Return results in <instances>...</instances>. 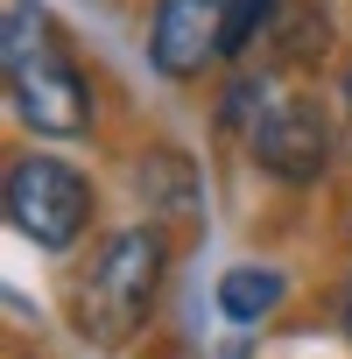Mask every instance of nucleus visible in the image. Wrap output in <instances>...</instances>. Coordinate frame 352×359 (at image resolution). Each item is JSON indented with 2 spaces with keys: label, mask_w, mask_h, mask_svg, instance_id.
I'll list each match as a JSON object with an SVG mask.
<instances>
[{
  "label": "nucleus",
  "mask_w": 352,
  "mask_h": 359,
  "mask_svg": "<svg viewBox=\"0 0 352 359\" xmlns=\"http://www.w3.org/2000/svg\"><path fill=\"white\" fill-rule=\"evenodd\" d=\"M0 78H8V106L29 134L50 141H78L99 120L92 78L78 71L64 29L36 8V0H8V22H0Z\"/></svg>",
  "instance_id": "nucleus-1"
},
{
  "label": "nucleus",
  "mask_w": 352,
  "mask_h": 359,
  "mask_svg": "<svg viewBox=\"0 0 352 359\" xmlns=\"http://www.w3.org/2000/svg\"><path fill=\"white\" fill-rule=\"evenodd\" d=\"M169 282V233L162 226H120L92 247V261L71 275V324L85 345L120 352L141 338Z\"/></svg>",
  "instance_id": "nucleus-2"
},
{
  "label": "nucleus",
  "mask_w": 352,
  "mask_h": 359,
  "mask_svg": "<svg viewBox=\"0 0 352 359\" xmlns=\"http://www.w3.org/2000/svg\"><path fill=\"white\" fill-rule=\"evenodd\" d=\"M0 198H8V226L22 240H36L43 254H71L92 233V212H99L92 176L64 155H15Z\"/></svg>",
  "instance_id": "nucleus-3"
},
{
  "label": "nucleus",
  "mask_w": 352,
  "mask_h": 359,
  "mask_svg": "<svg viewBox=\"0 0 352 359\" xmlns=\"http://www.w3.org/2000/svg\"><path fill=\"white\" fill-rule=\"evenodd\" d=\"M247 155H254V169L275 176V184L303 191V184H317V176L331 169L338 127H331V113L310 92H289V99H268V113L247 127Z\"/></svg>",
  "instance_id": "nucleus-4"
},
{
  "label": "nucleus",
  "mask_w": 352,
  "mask_h": 359,
  "mask_svg": "<svg viewBox=\"0 0 352 359\" xmlns=\"http://www.w3.org/2000/svg\"><path fill=\"white\" fill-rule=\"evenodd\" d=\"M226 43V0H155L148 15V64L169 85L205 78V64H219Z\"/></svg>",
  "instance_id": "nucleus-5"
},
{
  "label": "nucleus",
  "mask_w": 352,
  "mask_h": 359,
  "mask_svg": "<svg viewBox=\"0 0 352 359\" xmlns=\"http://www.w3.org/2000/svg\"><path fill=\"white\" fill-rule=\"evenodd\" d=\"M282 296H289V275L268 268V261H240V268L219 275V310L233 324H268L282 310Z\"/></svg>",
  "instance_id": "nucleus-6"
},
{
  "label": "nucleus",
  "mask_w": 352,
  "mask_h": 359,
  "mask_svg": "<svg viewBox=\"0 0 352 359\" xmlns=\"http://www.w3.org/2000/svg\"><path fill=\"white\" fill-rule=\"evenodd\" d=\"M134 184H141L148 212H162V219H191V212H198V184H191V155H176V148H148V162L134 169Z\"/></svg>",
  "instance_id": "nucleus-7"
},
{
  "label": "nucleus",
  "mask_w": 352,
  "mask_h": 359,
  "mask_svg": "<svg viewBox=\"0 0 352 359\" xmlns=\"http://www.w3.org/2000/svg\"><path fill=\"white\" fill-rule=\"evenodd\" d=\"M324 0H296V8L275 22V43H282V64H317L324 57Z\"/></svg>",
  "instance_id": "nucleus-8"
},
{
  "label": "nucleus",
  "mask_w": 352,
  "mask_h": 359,
  "mask_svg": "<svg viewBox=\"0 0 352 359\" xmlns=\"http://www.w3.org/2000/svg\"><path fill=\"white\" fill-rule=\"evenodd\" d=\"M275 22H282V0H226V43H219V57H247L261 36H275Z\"/></svg>",
  "instance_id": "nucleus-9"
},
{
  "label": "nucleus",
  "mask_w": 352,
  "mask_h": 359,
  "mask_svg": "<svg viewBox=\"0 0 352 359\" xmlns=\"http://www.w3.org/2000/svg\"><path fill=\"white\" fill-rule=\"evenodd\" d=\"M338 324H345V338H352V275H345V296H338Z\"/></svg>",
  "instance_id": "nucleus-10"
},
{
  "label": "nucleus",
  "mask_w": 352,
  "mask_h": 359,
  "mask_svg": "<svg viewBox=\"0 0 352 359\" xmlns=\"http://www.w3.org/2000/svg\"><path fill=\"white\" fill-rule=\"evenodd\" d=\"M345 106H352V78H345Z\"/></svg>",
  "instance_id": "nucleus-11"
},
{
  "label": "nucleus",
  "mask_w": 352,
  "mask_h": 359,
  "mask_svg": "<svg viewBox=\"0 0 352 359\" xmlns=\"http://www.w3.org/2000/svg\"><path fill=\"white\" fill-rule=\"evenodd\" d=\"M345 155H352V127H345Z\"/></svg>",
  "instance_id": "nucleus-12"
}]
</instances>
